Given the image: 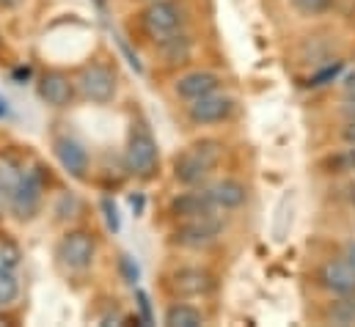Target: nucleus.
<instances>
[{"instance_id": "f257e3e1", "label": "nucleus", "mask_w": 355, "mask_h": 327, "mask_svg": "<svg viewBox=\"0 0 355 327\" xmlns=\"http://www.w3.org/2000/svg\"><path fill=\"white\" fill-rule=\"evenodd\" d=\"M220 157H223V143L220 141H215V138L196 141L174 157V165H171L174 179L184 187H201L212 176V170L218 168Z\"/></svg>"}, {"instance_id": "f03ea898", "label": "nucleus", "mask_w": 355, "mask_h": 327, "mask_svg": "<svg viewBox=\"0 0 355 327\" xmlns=\"http://www.w3.org/2000/svg\"><path fill=\"white\" fill-rule=\"evenodd\" d=\"M124 168L130 176L149 182L160 173V149L146 121H132L127 146H124Z\"/></svg>"}, {"instance_id": "7ed1b4c3", "label": "nucleus", "mask_w": 355, "mask_h": 327, "mask_svg": "<svg viewBox=\"0 0 355 327\" xmlns=\"http://www.w3.org/2000/svg\"><path fill=\"white\" fill-rule=\"evenodd\" d=\"M44 190H47V170L44 165H31L22 170V179L8 201V212L19 220L28 223L39 215L42 204H44Z\"/></svg>"}, {"instance_id": "20e7f679", "label": "nucleus", "mask_w": 355, "mask_h": 327, "mask_svg": "<svg viewBox=\"0 0 355 327\" xmlns=\"http://www.w3.org/2000/svg\"><path fill=\"white\" fill-rule=\"evenodd\" d=\"M223 229H226V223L218 212L187 218V220H177V229L171 231V242L184 250H204V247L218 242Z\"/></svg>"}, {"instance_id": "39448f33", "label": "nucleus", "mask_w": 355, "mask_h": 327, "mask_svg": "<svg viewBox=\"0 0 355 327\" xmlns=\"http://www.w3.org/2000/svg\"><path fill=\"white\" fill-rule=\"evenodd\" d=\"M184 22H187L184 6L177 0H149L146 8L141 11V25L146 36H152L155 42L184 30Z\"/></svg>"}, {"instance_id": "423d86ee", "label": "nucleus", "mask_w": 355, "mask_h": 327, "mask_svg": "<svg viewBox=\"0 0 355 327\" xmlns=\"http://www.w3.org/2000/svg\"><path fill=\"white\" fill-rule=\"evenodd\" d=\"M55 258L64 269L69 272H86L94 258H96V240L86 229H72L67 231L58 245H55Z\"/></svg>"}, {"instance_id": "0eeeda50", "label": "nucleus", "mask_w": 355, "mask_h": 327, "mask_svg": "<svg viewBox=\"0 0 355 327\" xmlns=\"http://www.w3.org/2000/svg\"><path fill=\"white\" fill-rule=\"evenodd\" d=\"M166 286L179 300H198V297H209L218 281L207 267H179L168 275Z\"/></svg>"}, {"instance_id": "6e6552de", "label": "nucleus", "mask_w": 355, "mask_h": 327, "mask_svg": "<svg viewBox=\"0 0 355 327\" xmlns=\"http://www.w3.org/2000/svg\"><path fill=\"white\" fill-rule=\"evenodd\" d=\"M75 85H78L83 99H89L94 105H107L116 96V72L107 64L94 61V64L80 69Z\"/></svg>"}, {"instance_id": "1a4fd4ad", "label": "nucleus", "mask_w": 355, "mask_h": 327, "mask_svg": "<svg viewBox=\"0 0 355 327\" xmlns=\"http://www.w3.org/2000/svg\"><path fill=\"white\" fill-rule=\"evenodd\" d=\"M234 107H237V105H234L232 96L215 91V94H207V96H201V99L187 102V118H190V124H196V127L223 124V121L232 118Z\"/></svg>"}, {"instance_id": "9d476101", "label": "nucleus", "mask_w": 355, "mask_h": 327, "mask_svg": "<svg viewBox=\"0 0 355 327\" xmlns=\"http://www.w3.org/2000/svg\"><path fill=\"white\" fill-rule=\"evenodd\" d=\"M53 152H55V160L61 163V168H64L72 179H78V182H86V179H89V168H91L89 152H86V146H83L78 138H72V135L55 138Z\"/></svg>"}, {"instance_id": "9b49d317", "label": "nucleus", "mask_w": 355, "mask_h": 327, "mask_svg": "<svg viewBox=\"0 0 355 327\" xmlns=\"http://www.w3.org/2000/svg\"><path fill=\"white\" fill-rule=\"evenodd\" d=\"M36 91L42 96V102H47L50 107H69L72 99H75V82L69 75H64L61 69H50L44 72L39 82H36Z\"/></svg>"}, {"instance_id": "f8f14e48", "label": "nucleus", "mask_w": 355, "mask_h": 327, "mask_svg": "<svg viewBox=\"0 0 355 327\" xmlns=\"http://www.w3.org/2000/svg\"><path fill=\"white\" fill-rule=\"evenodd\" d=\"M317 281L325 292L345 297V294H355V264L353 261H325L317 272Z\"/></svg>"}, {"instance_id": "ddd939ff", "label": "nucleus", "mask_w": 355, "mask_h": 327, "mask_svg": "<svg viewBox=\"0 0 355 327\" xmlns=\"http://www.w3.org/2000/svg\"><path fill=\"white\" fill-rule=\"evenodd\" d=\"M168 212L177 218V220H187V218H198V215H209V212H218L212 195L207 187H187L184 193H179L177 198L171 201Z\"/></svg>"}, {"instance_id": "4468645a", "label": "nucleus", "mask_w": 355, "mask_h": 327, "mask_svg": "<svg viewBox=\"0 0 355 327\" xmlns=\"http://www.w3.org/2000/svg\"><path fill=\"white\" fill-rule=\"evenodd\" d=\"M218 88H220V75L207 72V69L187 72V75H182L177 80V85H174L177 96L184 99V102H193V99H201V96H207V94H215Z\"/></svg>"}, {"instance_id": "2eb2a0df", "label": "nucleus", "mask_w": 355, "mask_h": 327, "mask_svg": "<svg viewBox=\"0 0 355 327\" xmlns=\"http://www.w3.org/2000/svg\"><path fill=\"white\" fill-rule=\"evenodd\" d=\"M155 53L163 58L166 67H184L193 58V39L184 30H179V33H171V36L160 39Z\"/></svg>"}, {"instance_id": "dca6fc26", "label": "nucleus", "mask_w": 355, "mask_h": 327, "mask_svg": "<svg viewBox=\"0 0 355 327\" xmlns=\"http://www.w3.org/2000/svg\"><path fill=\"white\" fill-rule=\"evenodd\" d=\"M207 190H209V195H212L218 212L237 209V206H243L245 198H248V187H245L243 182H237V179H218V182H212Z\"/></svg>"}, {"instance_id": "f3484780", "label": "nucleus", "mask_w": 355, "mask_h": 327, "mask_svg": "<svg viewBox=\"0 0 355 327\" xmlns=\"http://www.w3.org/2000/svg\"><path fill=\"white\" fill-rule=\"evenodd\" d=\"M25 165H19L11 154H0V206H8L19 179H22Z\"/></svg>"}, {"instance_id": "a211bd4d", "label": "nucleus", "mask_w": 355, "mask_h": 327, "mask_svg": "<svg viewBox=\"0 0 355 327\" xmlns=\"http://www.w3.org/2000/svg\"><path fill=\"white\" fill-rule=\"evenodd\" d=\"M163 322H166L168 327H201L204 325V314H201L196 306L174 303V306L166 311Z\"/></svg>"}, {"instance_id": "6ab92c4d", "label": "nucleus", "mask_w": 355, "mask_h": 327, "mask_svg": "<svg viewBox=\"0 0 355 327\" xmlns=\"http://www.w3.org/2000/svg\"><path fill=\"white\" fill-rule=\"evenodd\" d=\"M328 319L334 325H355V294H345L328 308Z\"/></svg>"}, {"instance_id": "aec40b11", "label": "nucleus", "mask_w": 355, "mask_h": 327, "mask_svg": "<svg viewBox=\"0 0 355 327\" xmlns=\"http://www.w3.org/2000/svg\"><path fill=\"white\" fill-rule=\"evenodd\" d=\"M17 297H19V281L14 269H0V308L14 306Z\"/></svg>"}, {"instance_id": "412c9836", "label": "nucleus", "mask_w": 355, "mask_h": 327, "mask_svg": "<svg viewBox=\"0 0 355 327\" xmlns=\"http://www.w3.org/2000/svg\"><path fill=\"white\" fill-rule=\"evenodd\" d=\"M19 261H22L19 245L8 234H0V269H17Z\"/></svg>"}, {"instance_id": "4be33fe9", "label": "nucleus", "mask_w": 355, "mask_h": 327, "mask_svg": "<svg viewBox=\"0 0 355 327\" xmlns=\"http://www.w3.org/2000/svg\"><path fill=\"white\" fill-rule=\"evenodd\" d=\"M336 0H289V6L303 17H322L334 8Z\"/></svg>"}, {"instance_id": "5701e85b", "label": "nucleus", "mask_w": 355, "mask_h": 327, "mask_svg": "<svg viewBox=\"0 0 355 327\" xmlns=\"http://www.w3.org/2000/svg\"><path fill=\"white\" fill-rule=\"evenodd\" d=\"M342 69H345V64H342V61H334V64L322 67L320 72H314V75L309 78V85H311V88H322V85H328V82L336 80V78L342 75Z\"/></svg>"}, {"instance_id": "b1692460", "label": "nucleus", "mask_w": 355, "mask_h": 327, "mask_svg": "<svg viewBox=\"0 0 355 327\" xmlns=\"http://www.w3.org/2000/svg\"><path fill=\"white\" fill-rule=\"evenodd\" d=\"M119 269H121V278H124L130 286H138V281H141V267L135 264L132 256L121 253V256H119Z\"/></svg>"}, {"instance_id": "393cba45", "label": "nucleus", "mask_w": 355, "mask_h": 327, "mask_svg": "<svg viewBox=\"0 0 355 327\" xmlns=\"http://www.w3.org/2000/svg\"><path fill=\"white\" fill-rule=\"evenodd\" d=\"M331 168H334V173H347V170H355V146L345 149L342 154H336V157L331 160Z\"/></svg>"}, {"instance_id": "a878e982", "label": "nucleus", "mask_w": 355, "mask_h": 327, "mask_svg": "<svg viewBox=\"0 0 355 327\" xmlns=\"http://www.w3.org/2000/svg\"><path fill=\"white\" fill-rule=\"evenodd\" d=\"M102 212H105V220H107V229L116 234L119 229H121V220H119V209H116V204L110 201V198H102Z\"/></svg>"}, {"instance_id": "bb28decb", "label": "nucleus", "mask_w": 355, "mask_h": 327, "mask_svg": "<svg viewBox=\"0 0 355 327\" xmlns=\"http://www.w3.org/2000/svg\"><path fill=\"white\" fill-rule=\"evenodd\" d=\"M135 300H138V308H141V314H144V322L152 325V306H149L146 292H144V289H135Z\"/></svg>"}, {"instance_id": "cd10ccee", "label": "nucleus", "mask_w": 355, "mask_h": 327, "mask_svg": "<svg viewBox=\"0 0 355 327\" xmlns=\"http://www.w3.org/2000/svg\"><path fill=\"white\" fill-rule=\"evenodd\" d=\"M119 47H121V53L127 55V61H130V67H132V69H135V72L141 75V72H144V67H141V61H138V55H132V50H130V44H127L124 39H119Z\"/></svg>"}, {"instance_id": "c85d7f7f", "label": "nucleus", "mask_w": 355, "mask_h": 327, "mask_svg": "<svg viewBox=\"0 0 355 327\" xmlns=\"http://www.w3.org/2000/svg\"><path fill=\"white\" fill-rule=\"evenodd\" d=\"M342 88H345V96H347V99H355V72H350V75L342 80Z\"/></svg>"}, {"instance_id": "c756f323", "label": "nucleus", "mask_w": 355, "mask_h": 327, "mask_svg": "<svg viewBox=\"0 0 355 327\" xmlns=\"http://www.w3.org/2000/svg\"><path fill=\"white\" fill-rule=\"evenodd\" d=\"M342 138H345V141H347L350 146H355V118H353V121H347V127H345Z\"/></svg>"}, {"instance_id": "7c9ffc66", "label": "nucleus", "mask_w": 355, "mask_h": 327, "mask_svg": "<svg viewBox=\"0 0 355 327\" xmlns=\"http://www.w3.org/2000/svg\"><path fill=\"white\" fill-rule=\"evenodd\" d=\"M130 204H132V209H135L138 215L144 212V198H141V195H132V198H130Z\"/></svg>"}, {"instance_id": "2f4dec72", "label": "nucleus", "mask_w": 355, "mask_h": 327, "mask_svg": "<svg viewBox=\"0 0 355 327\" xmlns=\"http://www.w3.org/2000/svg\"><path fill=\"white\" fill-rule=\"evenodd\" d=\"M22 0H0V8H14V6H19Z\"/></svg>"}, {"instance_id": "473e14b6", "label": "nucleus", "mask_w": 355, "mask_h": 327, "mask_svg": "<svg viewBox=\"0 0 355 327\" xmlns=\"http://www.w3.org/2000/svg\"><path fill=\"white\" fill-rule=\"evenodd\" d=\"M347 261H353V264H355V242H350V245H347Z\"/></svg>"}, {"instance_id": "72a5a7b5", "label": "nucleus", "mask_w": 355, "mask_h": 327, "mask_svg": "<svg viewBox=\"0 0 355 327\" xmlns=\"http://www.w3.org/2000/svg\"><path fill=\"white\" fill-rule=\"evenodd\" d=\"M3 116H8V105H6V99H0V118Z\"/></svg>"}, {"instance_id": "f704fd0d", "label": "nucleus", "mask_w": 355, "mask_h": 327, "mask_svg": "<svg viewBox=\"0 0 355 327\" xmlns=\"http://www.w3.org/2000/svg\"><path fill=\"white\" fill-rule=\"evenodd\" d=\"M0 325H11V319H8V317H3V314H0Z\"/></svg>"}, {"instance_id": "c9c22d12", "label": "nucleus", "mask_w": 355, "mask_h": 327, "mask_svg": "<svg viewBox=\"0 0 355 327\" xmlns=\"http://www.w3.org/2000/svg\"><path fill=\"white\" fill-rule=\"evenodd\" d=\"M146 3H149V0H146Z\"/></svg>"}]
</instances>
